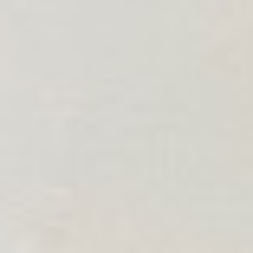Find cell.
I'll use <instances>...</instances> for the list:
<instances>
[]
</instances>
